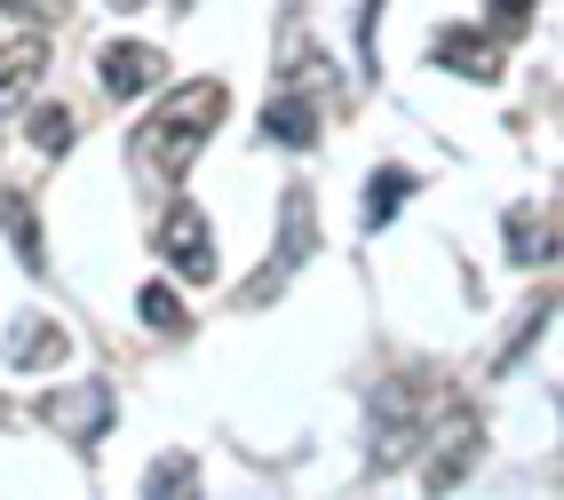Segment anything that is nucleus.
<instances>
[{
	"mask_svg": "<svg viewBox=\"0 0 564 500\" xmlns=\"http://www.w3.org/2000/svg\"><path fill=\"white\" fill-rule=\"evenodd\" d=\"M0 9H9V17H24L32 32H41V24H64V9H72V0H0Z\"/></svg>",
	"mask_w": 564,
	"mask_h": 500,
	"instance_id": "18",
	"label": "nucleus"
},
{
	"mask_svg": "<svg viewBox=\"0 0 564 500\" xmlns=\"http://www.w3.org/2000/svg\"><path fill=\"white\" fill-rule=\"evenodd\" d=\"M262 135H271V143H294V151H303V143L318 135V104H311L303 88L286 80V88H279L271 104H262Z\"/></svg>",
	"mask_w": 564,
	"mask_h": 500,
	"instance_id": "11",
	"label": "nucleus"
},
{
	"mask_svg": "<svg viewBox=\"0 0 564 500\" xmlns=\"http://www.w3.org/2000/svg\"><path fill=\"white\" fill-rule=\"evenodd\" d=\"M41 421L64 437V445H96L111 430V390L104 381H80V390H48L41 398Z\"/></svg>",
	"mask_w": 564,
	"mask_h": 500,
	"instance_id": "6",
	"label": "nucleus"
},
{
	"mask_svg": "<svg viewBox=\"0 0 564 500\" xmlns=\"http://www.w3.org/2000/svg\"><path fill=\"white\" fill-rule=\"evenodd\" d=\"M430 405V373H390L382 390H373V421H366V469L390 477L413 460V437H422V413Z\"/></svg>",
	"mask_w": 564,
	"mask_h": 500,
	"instance_id": "2",
	"label": "nucleus"
},
{
	"mask_svg": "<svg viewBox=\"0 0 564 500\" xmlns=\"http://www.w3.org/2000/svg\"><path fill=\"white\" fill-rule=\"evenodd\" d=\"M477 453H485V421L454 398V405H437L422 421V437H413V469H422V492H454L469 469H477Z\"/></svg>",
	"mask_w": 564,
	"mask_h": 500,
	"instance_id": "3",
	"label": "nucleus"
},
{
	"mask_svg": "<svg viewBox=\"0 0 564 500\" xmlns=\"http://www.w3.org/2000/svg\"><path fill=\"white\" fill-rule=\"evenodd\" d=\"M405 191H413L405 167H382V175H373V183H366V230H390L398 207H405Z\"/></svg>",
	"mask_w": 564,
	"mask_h": 500,
	"instance_id": "14",
	"label": "nucleus"
},
{
	"mask_svg": "<svg viewBox=\"0 0 564 500\" xmlns=\"http://www.w3.org/2000/svg\"><path fill=\"white\" fill-rule=\"evenodd\" d=\"M152 247L167 254V271H175V279H192V286H207V279H215V230H207V215H199L192 199H175V207L160 215Z\"/></svg>",
	"mask_w": 564,
	"mask_h": 500,
	"instance_id": "5",
	"label": "nucleus"
},
{
	"mask_svg": "<svg viewBox=\"0 0 564 500\" xmlns=\"http://www.w3.org/2000/svg\"><path fill=\"white\" fill-rule=\"evenodd\" d=\"M509 254L524 262V271H541V262H556V222H541L533 207L509 215Z\"/></svg>",
	"mask_w": 564,
	"mask_h": 500,
	"instance_id": "12",
	"label": "nucleus"
},
{
	"mask_svg": "<svg viewBox=\"0 0 564 500\" xmlns=\"http://www.w3.org/2000/svg\"><path fill=\"white\" fill-rule=\"evenodd\" d=\"M135 318L152 326V334H192V311H183L175 286H143V294H135Z\"/></svg>",
	"mask_w": 564,
	"mask_h": 500,
	"instance_id": "16",
	"label": "nucleus"
},
{
	"mask_svg": "<svg viewBox=\"0 0 564 500\" xmlns=\"http://www.w3.org/2000/svg\"><path fill=\"white\" fill-rule=\"evenodd\" d=\"M0 230L17 239V254H24V271H48V247H41V222H32V207L17 199L9 183H0Z\"/></svg>",
	"mask_w": 564,
	"mask_h": 500,
	"instance_id": "13",
	"label": "nucleus"
},
{
	"mask_svg": "<svg viewBox=\"0 0 564 500\" xmlns=\"http://www.w3.org/2000/svg\"><path fill=\"white\" fill-rule=\"evenodd\" d=\"M143 492H152V500H167V492H199V477H192V460H152V469H143Z\"/></svg>",
	"mask_w": 564,
	"mask_h": 500,
	"instance_id": "17",
	"label": "nucleus"
},
{
	"mask_svg": "<svg viewBox=\"0 0 564 500\" xmlns=\"http://www.w3.org/2000/svg\"><path fill=\"white\" fill-rule=\"evenodd\" d=\"M41 72H48V41H41V32L0 41V111H17L32 88H41Z\"/></svg>",
	"mask_w": 564,
	"mask_h": 500,
	"instance_id": "9",
	"label": "nucleus"
},
{
	"mask_svg": "<svg viewBox=\"0 0 564 500\" xmlns=\"http://www.w3.org/2000/svg\"><path fill=\"white\" fill-rule=\"evenodd\" d=\"M430 64H445V72H462V80H501V41H485L477 24H445L437 41H430Z\"/></svg>",
	"mask_w": 564,
	"mask_h": 500,
	"instance_id": "8",
	"label": "nucleus"
},
{
	"mask_svg": "<svg viewBox=\"0 0 564 500\" xmlns=\"http://www.w3.org/2000/svg\"><path fill=\"white\" fill-rule=\"evenodd\" d=\"M24 135H32V151H41V160H64V151H72V111H64V104L24 111Z\"/></svg>",
	"mask_w": 564,
	"mask_h": 500,
	"instance_id": "15",
	"label": "nucleus"
},
{
	"mask_svg": "<svg viewBox=\"0 0 564 500\" xmlns=\"http://www.w3.org/2000/svg\"><path fill=\"white\" fill-rule=\"evenodd\" d=\"M223 80H183L152 120L135 128V160H143V175H160V183H183L199 167V151H207V135L223 128Z\"/></svg>",
	"mask_w": 564,
	"mask_h": 500,
	"instance_id": "1",
	"label": "nucleus"
},
{
	"mask_svg": "<svg viewBox=\"0 0 564 500\" xmlns=\"http://www.w3.org/2000/svg\"><path fill=\"white\" fill-rule=\"evenodd\" d=\"M494 24L517 32V24H533V0H494Z\"/></svg>",
	"mask_w": 564,
	"mask_h": 500,
	"instance_id": "19",
	"label": "nucleus"
},
{
	"mask_svg": "<svg viewBox=\"0 0 564 500\" xmlns=\"http://www.w3.org/2000/svg\"><path fill=\"white\" fill-rule=\"evenodd\" d=\"M96 72H104V96H152L167 80V56L152 41H104Z\"/></svg>",
	"mask_w": 564,
	"mask_h": 500,
	"instance_id": "7",
	"label": "nucleus"
},
{
	"mask_svg": "<svg viewBox=\"0 0 564 500\" xmlns=\"http://www.w3.org/2000/svg\"><path fill=\"white\" fill-rule=\"evenodd\" d=\"M72 358V334L56 318H17L9 326V366L17 373H41V366H64Z\"/></svg>",
	"mask_w": 564,
	"mask_h": 500,
	"instance_id": "10",
	"label": "nucleus"
},
{
	"mask_svg": "<svg viewBox=\"0 0 564 500\" xmlns=\"http://www.w3.org/2000/svg\"><path fill=\"white\" fill-rule=\"evenodd\" d=\"M311 247H318V207H311V191H286V207H279V247H271V262L254 271L247 302H271V294H279V279L311 262Z\"/></svg>",
	"mask_w": 564,
	"mask_h": 500,
	"instance_id": "4",
	"label": "nucleus"
}]
</instances>
